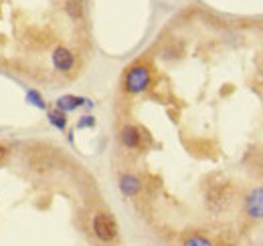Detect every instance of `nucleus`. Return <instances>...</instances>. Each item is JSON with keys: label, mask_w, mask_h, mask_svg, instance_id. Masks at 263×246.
Returning a JSON list of instances; mask_svg holds the SVG:
<instances>
[{"label": "nucleus", "mask_w": 263, "mask_h": 246, "mask_svg": "<svg viewBox=\"0 0 263 246\" xmlns=\"http://www.w3.org/2000/svg\"><path fill=\"white\" fill-rule=\"evenodd\" d=\"M150 83H152V73L146 65H134L124 77V89L132 95L144 93L150 87Z\"/></svg>", "instance_id": "f257e3e1"}, {"label": "nucleus", "mask_w": 263, "mask_h": 246, "mask_svg": "<svg viewBox=\"0 0 263 246\" xmlns=\"http://www.w3.org/2000/svg\"><path fill=\"white\" fill-rule=\"evenodd\" d=\"M91 228H93L96 238L101 242H114L118 238V232H120L116 218L111 214H105V212H99V214L93 216Z\"/></svg>", "instance_id": "f03ea898"}, {"label": "nucleus", "mask_w": 263, "mask_h": 246, "mask_svg": "<svg viewBox=\"0 0 263 246\" xmlns=\"http://www.w3.org/2000/svg\"><path fill=\"white\" fill-rule=\"evenodd\" d=\"M231 196H233V190L229 184H215L206 194V206L213 212H221L229 206Z\"/></svg>", "instance_id": "7ed1b4c3"}, {"label": "nucleus", "mask_w": 263, "mask_h": 246, "mask_svg": "<svg viewBox=\"0 0 263 246\" xmlns=\"http://www.w3.org/2000/svg\"><path fill=\"white\" fill-rule=\"evenodd\" d=\"M245 212L253 220H263V188L251 190V194L245 198Z\"/></svg>", "instance_id": "20e7f679"}, {"label": "nucleus", "mask_w": 263, "mask_h": 246, "mask_svg": "<svg viewBox=\"0 0 263 246\" xmlns=\"http://www.w3.org/2000/svg\"><path fill=\"white\" fill-rule=\"evenodd\" d=\"M51 61H53V67L61 73H69L75 65V55L67 49V47H57L51 55Z\"/></svg>", "instance_id": "39448f33"}, {"label": "nucleus", "mask_w": 263, "mask_h": 246, "mask_svg": "<svg viewBox=\"0 0 263 246\" xmlns=\"http://www.w3.org/2000/svg\"><path fill=\"white\" fill-rule=\"evenodd\" d=\"M81 105L91 107V101H89V99H83V97H77V95H63V97L57 99V109L63 111V113L77 111Z\"/></svg>", "instance_id": "423d86ee"}, {"label": "nucleus", "mask_w": 263, "mask_h": 246, "mask_svg": "<svg viewBox=\"0 0 263 246\" xmlns=\"http://www.w3.org/2000/svg\"><path fill=\"white\" fill-rule=\"evenodd\" d=\"M120 139H122V144H124L126 148L138 150V148L142 146V131H140V127H136V125H124V127H122V133H120Z\"/></svg>", "instance_id": "0eeeda50"}, {"label": "nucleus", "mask_w": 263, "mask_h": 246, "mask_svg": "<svg viewBox=\"0 0 263 246\" xmlns=\"http://www.w3.org/2000/svg\"><path fill=\"white\" fill-rule=\"evenodd\" d=\"M142 190V182L134 176V174H122L120 176V192L128 198L138 196V192Z\"/></svg>", "instance_id": "6e6552de"}, {"label": "nucleus", "mask_w": 263, "mask_h": 246, "mask_svg": "<svg viewBox=\"0 0 263 246\" xmlns=\"http://www.w3.org/2000/svg\"><path fill=\"white\" fill-rule=\"evenodd\" d=\"M49 123L53 125V127H57L59 131H65L67 127V117L63 111H59V109H53V111H49Z\"/></svg>", "instance_id": "1a4fd4ad"}, {"label": "nucleus", "mask_w": 263, "mask_h": 246, "mask_svg": "<svg viewBox=\"0 0 263 246\" xmlns=\"http://www.w3.org/2000/svg\"><path fill=\"white\" fill-rule=\"evenodd\" d=\"M27 103H31V105L36 107V109H47V101H45V97L36 91V89H29V91H27Z\"/></svg>", "instance_id": "9d476101"}, {"label": "nucleus", "mask_w": 263, "mask_h": 246, "mask_svg": "<svg viewBox=\"0 0 263 246\" xmlns=\"http://www.w3.org/2000/svg\"><path fill=\"white\" fill-rule=\"evenodd\" d=\"M182 246H215L206 236H202V234H191L184 242H182Z\"/></svg>", "instance_id": "9b49d317"}, {"label": "nucleus", "mask_w": 263, "mask_h": 246, "mask_svg": "<svg viewBox=\"0 0 263 246\" xmlns=\"http://www.w3.org/2000/svg\"><path fill=\"white\" fill-rule=\"evenodd\" d=\"M67 12L71 18H79L81 16V2L79 0H69L67 2Z\"/></svg>", "instance_id": "f8f14e48"}, {"label": "nucleus", "mask_w": 263, "mask_h": 246, "mask_svg": "<svg viewBox=\"0 0 263 246\" xmlns=\"http://www.w3.org/2000/svg\"><path fill=\"white\" fill-rule=\"evenodd\" d=\"M96 125V117L93 115H83L79 121H77V127L79 129H87V127H93Z\"/></svg>", "instance_id": "ddd939ff"}, {"label": "nucleus", "mask_w": 263, "mask_h": 246, "mask_svg": "<svg viewBox=\"0 0 263 246\" xmlns=\"http://www.w3.org/2000/svg\"><path fill=\"white\" fill-rule=\"evenodd\" d=\"M6 154H8V152H6V148H4V146H0V161L6 157Z\"/></svg>", "instance_id": "4468645a"}]
</instances>
